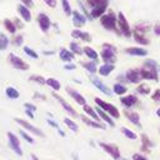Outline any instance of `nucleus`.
<instances>
[{"instance_id":"nucleus-1","label":"nucleus","mask_w":160,"mask_h":160,"mask_svg":"<svg viewBox=\"0 0 160 160\" xmlns=\"http://www.w3.org/2000/svg\"><path fill=\"white\" fill-rule=\"evenodd\" d=\"M109 5V0H88V6L91 9V18L98 19L104 15Z\"/></svg>"},{"instance_id":"nucleus-2","label":"nucleus","mask_w":160,"mask_h":160,"mask_svg":"<svg viewBox=\"0 0 160 160\" xmlns=\"http://www.w3.org/2000/svg\"><path fill=\"white\" fill-rule=\"evenodd\" d=\"M100 22L101 25L106 29V30H111V31H116V26H118V18L112 11H109L108 14H104L100 18Z\"/></svg>"},{"instance_id":"nucleus-3","label":"nucleus","mask_w":160,"mask_h":160,"mask_svg":"<svg viewBox=\"0 0 160 160\" xmlns=\"http://www.w3.org/2000/svg\"><path fill=\"white\" fill-rule=\"evenodd\" d=\"M115 52H116V49L112 45L104 44L102 45V51H101V59H102L104 64H114L116 61Z\"/></svg>"},{"instance_id":"nucleus-4","label":"nucleus","mask_w":160,"mask_h":160,"mask_svg":"<svg viewBox=\"0 0 160 160\" xmlns=\"http://www.w3.org/2000/svg\"><path fill=\"white\" fill-rule=\"evenodd\" d=\"M94 100H95V102L98 104V106H99L101 110H104L106 114H109L111 118L118 119V118L120 116V111H119V110H118L112 104H109V102L104 101V100H102V99H100V98H95Z\"/></svg>"},{"instance_id":"nucleus-5","label":"nucleus","mask_w":160,"mask_h":160,"mask_svg":"<svg viewBox=\"0 0 160 160\" xmlns=\"http://www.w3.org/2000/svg\"><path fill=\"white\" fill-rule=\"evenodd\" d=\"M118 28L120 29V32H121L124 36L130 38V36L132 35V31H131V29H130V25H129V22H128V20H126L125 15H124L121 11L118 14Z\"/></svg>"},{"instance_id":"nucleus-6","label":"nucleus","mask_w":160,"mask_h":160,"mask_svg":"<svg viewBox=\"0 0 160 160\" xmlns=\"http://www.w3.org/2000/svg\"><path fill=\"white\" fill-rule=\"evenodd\" d=\"M15 122H16V124H19L22 129L28 130L29 132H31V134H34V135H38V136H40V138H44V136H45V134H44V131H42V130H40L39 128L34 126L32 124H30L29 121H26V120H24V119L15 118Z\"/></svg>"},{"instance_id":"nucleus-7","label":"nucleus","mask_w":160,"mask_h":160,"mask_svg":"<svg viewBox=\"0 0 160 160\" xmlns=\"http://www.w3.org/2000/svg\"><path fill=\"white\" fill-rule=\"evenodd\" d=\"M6 135H8V140H9V145H10V148H11V150H12L16 155L21 156V155H22V149H21L19 138H18L12 131H8Z\"/></svg>"},{"instance_id":"nucleus-8","label":"nucleus","mask_w":160,"mask_h":160,"mask_svg":"<svg viewBox=\"0 0 160 160\" xmlns=\"http://www.w3.org/2000/svg\"><path fill=\"white\" fill-rule=\"evenodd\" d=\"M99 145H100V148H102L112 159L119 160V159L121 158V156H120V150H119L118 145H115V144H106V142H102V141H100Z\"/></svg>"},{"instance_id":"nucleus-9","label":"nucleus","mask_w":160,"mask_h":160,"mask_svg":"<svg viewBox=\"0 0 160 160\" xmlns=\"http://www.w3.org/2000/svg\"><path fill=\"white\" fill-rule=\"evenodd\" d=\"M9 61H10V64L12 65V68H15V69H18V70H28L30 66H29V64L28 62H25L21 58H19L18 55H15V54H9Z\"/></svg>"},{"instance_id":"nucleus-10","label":"nucleus","mask_w":160,"mask_h":160,"mask_svg":"<svg viewBox=\"0 0 160 160\" xmlns=\"http://www.w3.org/2000/svg\"><path fill=\"white\" fill-rule=\"evenodd\" d=\"M38 20V24H39V28L42 32H48L50 30V26H51V21L49 19V16L45 14V12H40L36 18Z\"/></svg>"},{"instance_id":"nucleus-11","label":"nucleus","mask_w":160,"mask_h":160,"mask_svg":"<svg viewBox=\"0 0 160 160\" xmlns=\"http://www.w3.org/2000/svg\"><path fill=\"white\" fill-rule=\"evenodd\" d=\"M52 96H54V98L60 102V105L62 106V109H64L66 112H69L72 118H78V116H79V115H78V112L75 111V109H74L69 102H66V101L64 100V98H61V96H60V95H58L56 92H52Z\"/></svg>"},{"instance_id":"nucleus-12","label":"nucleus","mask_w":160,"mask_h":160,"mask_svg":"<svg viewBox=\"0 0 160 160\" xmlns=\"http://www.w3.org/2000/svg\"><path fill=\"white\" fill-rule=\"evenodd\" d=\"M125 79L130 82H134V84H138L140 82V80L142 79L141 78V74H140V69H130L126 71L125 74Z\"/></svg>"},{"instance_id":"nucleus-13","label":"nucleus","mask_w":160,"mask_h":160,"mask_svg":"<svg viewBox=\"0 0 160 160\" xmlns=\"http://www.w3.org/2000/svg\"><path fill=\"white\" fill-rule=\"evenodd\" d=\"M71 18H72V24H74V26L75 28H82L84 25H85V22H86V18L81 14V12H79L78 10H74L72 11V14H71Z\"/></svg>"},{"instance_id":"nucleus-14","label":"nucleus","mask_w":160,"mask_h":160,"mask_svg":"<svg viewBox=\"0 0 160 160\" xmlns=\"http://www.w3.org/2000/svg\"><path fill=\"white\" fill-rule=\"evenodd\" d=\"M66 92H68V94H69V95H70V96H71L79 105H82V106L86 105V100H85V98H84L81 94H79L76 90H74L72 88L68 86V88H66Z\"/></svg>"},{"instance_id":"nucleus-15","label":"nucleus","mask_w":160,"mask_h":160,"mask_svg":"<svg viewBox=\"0 0 160 160\" xmlns=\"http://www.w3.org/2000/svg\"><path fill=\"white\" fill-rule=\"evenodd\" d=\"M18 12H19V15L21 16V19H22L25 22H30V21H31V11H30V9L26 8L25 5H22V4L18 5Z\"/></svg>"},{"instance_id":"nucleus-16","label":"nucleus","mask_w":160,"mask_h":160,"mask_svg":"<svg viewBox=\"0 0 160 160\" xmlns=\"http://www.w3.org/2000/svg\"><path fill=\"white\" fill-rule=\"evenodd\" d=\"M90 80H91V82L94 84V86L98 89V90H100L101 92H104V94H106V95H111V90L102 82V81H100L98 78H94V76H91L90 78Z\"/></svg>"},{"instance_id":"nucleus-17","label":"nucleus","mask_w":160,"mask_h":160,"mask_svg":"<svg viewBox=\"0 0 160 160\" xmlns=\"http://www.w3.org/2000/svg\"><path fill=\"white\" fill-rule=\"evenodd\" d=\"M140 74L142 79H148V80H158V71L156 70H151L148 68H141L140 69Z\"/></svg>"},{"instance_id":"nucleus-18","label":"nucleus","mask_w":160,"mask_h":160,"mask_svg":"<svg viewBox=\"0 0 160 160\" xmlns=\"http://www.w3.org/2000/svg\"><path fill=\"white\" fill-rule=\"evenodd\" d=\"M125 52L129 54V55H132V56H146L148 55V50L144 49V48H126L125 49Z\"/></svg>"},{"instance_id":"nucleus-19","label":"nucleus","mask_w":160,"mask_h":160,"mask_svg":"<svg viewBox=\"0 0 160 160\" xmlns=\"http://www.w3.org/2000/svg\"><path fill=\"white\" fill-rule=\"evenodd\" d=\"M120 101H121V104H122L125 108H131V106H134V105L138 104L139 99H138L136 95H128V96L121 98Z\"/></svg>"},{"instance_id":"nucleus-20","label":"nucleus","mask_w":160,"mask_h":160,"mask_svg":"<svg viewBox=\"0 0 160 160\" xmlns=\"http://www.w3.org/2000/svg\"><path fill=\"white\" fill-rule=\"evenodd\" d=\"M71 36L74 39H81L84 41H91V36L88 34V32H84V31H80L79 29H75L71 31Z\"/></svg>"},{"instance_id":"nucleus-21","label":"nucleus","mask_w":160,"mask_h":160,"mask_svg":"<svg viewBox=\"0 0 160 160\" xmlns=\"http://www.w3.org/2000/svg\"><path fill=\"white\" fill-rule=\"evenodd\" d=\"M95 110H96V112H98V115L100 116V119H102V120H104L105 122H108V124H109L110 126H115V122H114V120H112V118H111V116H110L109 114H106V112H105L104 110H101V109H100L99 106H98V108H96Z\"/></svg>"},{"instance_id":"nucleus-22","label":"nucleus","mask_w":160,"mask_h":160,"mask_svg":"<svg viewBox=\"0 0 160 160\" xmlns=\"http://www.w3.org/2000/svg\"><path fill=\"white\" fill-rule=\"evenodd\" d=\"M81 120L88 125V126H90V128H95V129H101V130H105V125H102L101 122H98V121H92V120H90L88 116H85V115H81Z\"/></svg>"},{"instance_id":"nucleus-23","label":"nucleus","mask_w":160,"mask_h":160,"mask_svg":"<svg viewBox=\"0 0 160 160\" xmlns=\"http://www.w3.org/2000/svg\"><path fill=\"white\" fill-rule=\"evenodd\" d=\"M59 56H60V59H61L62 61H65V62H69V61L74 60V58H75V55H74L70 50H68V49H61V50L59 51Z\"/></svg>"},{"instance_id":"nucleus-24","label":"nucleus","mask_w":160,"mask_h":160,"mask_svg":"<svg viewBox=\"0 0 160 160\" xmlns=\"http://www.w3.org/2000/svg\"><path fill=\"white\" fill-rule=\"evenodd\" d=\"M132 36H134V40L138 42V44H140V45H148L149 42H150V40L148 39V38H145V35L144 34H141V32H138V31H132Z\"/></svg>"},{"instance_id":"nucleus-25","label":"nucleus","mask_w":160,"mask_h":160,"mask_svg":"<svg viewBox=\"0 0 160 160\" xmlns=\"http://www.w3.org/2000/svg\"><path fill=\"white\" fill-rule=\"evenodd\" d=\"M114 69H115V65L114 64H102V65H100V68L98 69V71H99L100 75L106 76L111 71H114Z\"/></svg>"},{"instance_id":"nucleus-26","label":"nucleus","mask_w":160,"mask_h":160,"mask_svg":"<svg viewBox=\"0 0 160 160\" xmlns=\"http://www.w3.org/2000/svg\"><path fill=\"white\" fill-rule=\"evenodd\" d=\"M124 114H125L126 119H128V120H130V122L135 124L136 126H140V120H139V115H138V112L125 110V111H124Z\"/></svg>"},{"instance_id":"nucleus-27","label":"nucleus","mask_w":160,"mask_h":160,"mask_svg":"<svg viewBox=\"0 0 160 160\" xmlns=\"http://www.w3.org/2000/svg\"><path fill=\"white\" fill-rule=\"evenodd\" d=\"M82 108H84V111H85L90 118H92V119H94L95 121H98V122H101V119H100V116L98 115V112H96V110H95V109L90 108L88 104H86V105H84Z\"/></svg>"},{"instance_id":"nucleus-28","label":"nucleus","mask_w":160,"mask_h":160,"mask_svg":"<svg viewBox=\"0 0 160 160\" xmlns=\"http://www.w3.org/2000/svg\"><path fill=\"white\" fill-rule=\"evenodd\" d=\"M4 26H5V29L10 32V34H16V26H15V24H14V21L12 20H10V19H4Z\"/></svg>"},{"instance_id":"nucleus-29","label":"nucleus","mask_w":160,"mask_h":160,"mask_svg":"<svg viewBox=\"0 0 160 160\" xmlns=\"http://www.w3.org/2000/svg\"><path fill=\"white\" fill-rule=\"evenodd\" d=\"M5 94L9 99H19V96H20V92L12 86H8L5 89Z\"/></svg>"},{"instance_id":"nucleus-30","label":"nucleus","mask_w":160,"mask_h":160,"mask_svg":"<svg viewBox=\"0 0 160 160\" xmlns=\"http://www.w3.org/2000/svg\"><path fill=\"white\" fill-rule=\"evenodd\" d=\"M82 52H84L89 59H91V60H96V59H98V52H96L92 48H90V46H85V48L82 49Z\"/></svg>"},{"instance_id":"nucleus-31","label":"nucleus","mask_w":160,"mask_h":160,"mask_svg":"<svg viewBox=\"0 0 160 160\" xmlns=\"http://www.w3.org/2000/svg\"><path fill=\"white\" fill-rule=\"evenodd\" d=\"M46 85H48V86H50L54 91H59V90H60V88H61L60 82H59L56 79H54V78H49V79H46Z\"/></svg>"},{"instance_id":"nucleus-32","label":"nucleus","mask_w":160,"mask_h":160,"mask_svg":"<svg viewBox=\"0 0 160 160\" xmlns=\"http://www.w3.org/2000/svg\"><path fill=\"white\" fill-rule=\"evenodd\" d=\"M9 42H10L9 38H8L4 32H0V51L6 50L8 46H9Z\"/></svg>"},{"instance_id":"nucleus-33","label":"nucleus","mask_w":160,"mask_h":160,"mask_svg":"<svg viewBox=\"0 0 160 160\" xmlns=\"http://www.w3.org/2000/svg\"><path fill=\"white\" fill-rule=\"evenodd\" d=\"M112 91L116 94V95H124L126 91H128V88L126 86H124L122 84H115L114 85V88H112Z\"/></svg>"},{"instance_id":"nucleus-34","label":"nucleus","mask_w":160,"mask_h":160,"mask_svg":"<svg viewBox=\"0 0 160 160\" xmlns=\"http://www.w3.org/2000/svg\"><path fill=\"white\" fill-rule=\"evenodd\" d=\"M64 122H65V125L71 130V131H74V132H76L78 130H79V126H78V124L76 122H74L71 119H69V118H65L64 119Z\"/></svg>"},{"instance_id":"nucleus-35","label":"nucleus","mask_w":160,"mask_h":160,"mask_svg":"<svg viewBox=\"0 0 160 160\" xmlns=\"http://www.w3.org/2000/svg\"><path fill=\"white\" fill-rule=\"evenodd\" d=\"M70 51H71L72 54H76V55H81V54H82V49H81L80 45H79L78 42H75V41L70 42Z\"/></svg>"},{"instance_id":"nucleus-36","label":"nucleus","mask_w":160,"mask_h":160,"mask_svg":"<svg viewBox=\"0 0 160 160\" xmlns=\"http://www.w3.org/2000/svg\"><path fill=\"white\" fill-rule=\"evenodd\" d=\"M82 66L90 72V74H94V72H96V64L94 62V61H89V62H84L82 64Z\"/></svg>"},{"instance_id":"nucleus-37","label":"nucleus","mask_w":160,"mask_h":160,"mask_svg":"<svg viewBox=\"0 0 160 160\" xmlns=\"http://www.w3.org/2000/svg\"><path fill=\"white\" fill-rule=\"evenodd\" d=\"M29 80H30V81H34V82H36V84H39V85H45V84H46V79H44V78L40 76V75H31V76L29 78Z\"/></svg>"},{"instance_id":"nucleus-38","label":"nucleus","mask_w":160,"mask_h":160,"mask_svg":"<svg viewBox=\"0 0 160 160\" xmlns=\"http://www.w3.org/2000/svg\"><path fill=\"white\" fill-rule=\"evenodd\" d=\"M121 132H122L128 139H131V140H136V139H138V135H136L134 131H131V130H129V129H126V128H121Z\"/></svg>"},{"instance_id":"nucleus-39","label":"nucleus","mask_w":160,"mask_h":160,"mask_svg":"<svg viewBox=\"0 0 160 160\" xmlns=\"http://www.w3.org/2000/svg\"><path fill=\"white\" fill-rule=\"evenodd\" d=\"M61 5H62V10L65 12V15L70 16L72 14V10H71V6H70V2L68 0H61Z\"/></svg>"},{"instance_id":"nucleus-40","label":"nucleus","mask_w":160,"mask_h":160,"mask_svg":"<svg viewBox=\"0 0 160 160\" xmlns=\"http://www.w3.org/2000/svg\"><path fill=\"white\" fill-rule=\"evenodd\" d=\"M11 42H12V45H15V46H21V45L24 44V36H22L21 34L14 35V38H12V40H11Z\"/></svg>"},{"instance_id":"nucleus-41","label":"nucleus","mask_w":160,"mask_h":160,"mask_svg":"<svg viewBox=\"0 0 160 160\" xmlns=\"http://www.w3.org/2000/svg\"><path fill=\"white\" fill-rule=\"evenodd\" d=\"M144 68H148V69H151V70H156L158 71V64L155 60H151V59H148L144 61Z\"/></svg>"},{"instance_id":"nucleus-42","label":"nucleus","mask_w":160,"mask_h":160,"mask_svg":"<svg viewBox=\"0 0 160 160\" xmlns=\"http://www.w3.org/2000/svg\"><path fill=\"white\" fill-rule=\"evenodd\" d=\"M24 52H25L28 56H30L31 59H39L38 52H36L35 50H32L31 48H29V46H24Z\"/></svg>"},{"instance_id":"nucleus-43","label":"nucleus","mask_w":160,"mask_h":160,"mask_svg":"<svg viewBox=\"0 0 160 160\" xmlns=\"http://www.w3.org/2000/svg\"><path fill=\"white\" fill-rule=\"evenodd\" d=\"M136 91L142 94V95H148L150 92V86L146 85V84H140L138 88H136Z\"/></svg>"},{"instance_id":"nucleus-44","label":"nucleus","mask_w":160,"mask_h":160,"mask_svg":"<svg viewBox=\"0 0 160 160\" xmlns=\"http://www.w3.org/2000/svg\"><path fill=\"white\" fill-rule=\"evenodd\" d=\"M19 132H20L21 138H22V139H24L26 142H29V144H32V142H34V139H32V138H31V136H30V135H29L26 131H24V130H20Z\"/></svg>"},{"instance_id":"nucleus-45","label":"nucleus","mask_w":160,"mask_h":160,"mask_svg":"<svg viewBox=\"0 0 160 160\" xmlns=\"http://www.w3.org/2000/svg\"><path fill=\"white\" fill-rule=\"evenodd\" d=\"M151 99H152L155 102L160 104V89H158V90L154 91V94L151 95Z\"/></svg>"},{"instance_id":"nucleus-46","label":"nucleus","mask_w":160,"mask_h":160,"mask_svg":"<svg viewBox=\"0 0 160 160\" xmlns=\"http://www.w3.org/2000/svg\"><path fill=\"white\" fill-rule=\"evenodd\" d=\"M12 21H14V24H15L16 29H22V28H24V24H22V21H21L19 18H15Z\"/></svg>"},{"instance_id":"nucleus-47","label":"nucleus","mask_w":160,"mask_h":160,"mask_svg":"<svg viewBox=\"0 0 160 160\" xmlns=\"http://www.w3.org/2000/svg\"><path fill=\"white\" fill-rule=\"evenodd\" d=\"M20 2L22 5H25L26 8H29V9L34 6V0H20Z\"/></svg>"},{"instance_id":"nucleus-48","label":"nucleus","mask_w":160,"mask_h":160,"mask_svg":"<svg viewBox=\"0 0 160 160\" xmlns=\"http://www.w3.org/2000/svg\"><path fill=\"white\" fill-rule=\"evenodd\" d=\"M24 106H25V109L26 110H30V111H36V106L35 105H32V104H30V102H25L24 104Z\"/></svg>"},{"instance_id":"nucleus-49","label":"nucleus","mask_w":160,"mask_h":160,"mask_svg":"<svg viewBox=\"0 0 160 160\" xmlns=\"http://www.w3.org/2000/svg\"><path fill=\"white\" fill-rule=\"evenodd\" d=\"M141 139H142V145L144 146H151V142H150V140L148 139V136L144 134V135H141Z\"/></svg>"},{"instance_id":"nucleus-50","label":"nucleus","mask_w":160,"mask_h":160,"mask_svg":"<svg viewBox=\"0 0 160 160\" xmlns=\"http://www.w3.org/2000/svg\"><path fill=\"white\" fill-rule=\"evenodd\" d=\"M44 1H45V4H46L48 6H50V8H55L56 4H58L56 0H44Z\"/></svg>"},{"instance_id":"nucleus-51","label":"nucleus","mask_w":160,"mask_h":160,"mask_svg":"<svg viewBox=\"0 0 160 160\" xmlns=\"http://www.w3.org/2000/svg\"><path fill=\"white\" fill-rule=\"evenodd\" d=\"M132 160H148L145 156L140 155V154H134L132 155Z\"/></svg>"},{"instance_id":"nucleus-52","label":"nucleus","mask_w":160,"mask_h":160,"mask_svg":"<svg viewBox=\"0 0 160 160\" xmlns=\"http://www.w3.org/2000/svg\"><path fill=\"white\" fill-rule=\"evenodd\" d=\"M154 34H155V35H160V22H158V24L154 26Z\"/></svg>"},{"instance_id":"nucleus-53","label":"nucleus","mask_w":160,"mask_h":160,"mask_svg":"<svg viewBox=\"0 0 160 160\" xmlns=\"http://www.w3.org/2000/svg\"><path fill=\"white\" fill-rule=\"evenodd\" d=\"M64 69H65V70H74V69H76V65H74V64H68V65L64 66Z\"/></svg>"},{"instance_id":"nucleus-54","label":"nucleus","mask_w":160,"mask_h":160,"mask_svg":"<svg viewBox=\"0 0 160 160\" xmlns=\"http://www.w3.org/2000/svg\"><path fill=\"white\" fill-rule=\"evenodd\" d=\"M48 122H49V124H50V125H51L52 128H56L58 130L60 129V128H59V125H58V124H56L55 121H52V120H50V119H48Z\"/></svg>"},{"instance_id":"nucleus-55","label":"nucleus","mask_w":160,"mask_h":160,"mask_svg":"<svg viewBox=\"0 0 160 160\" xmlns=\"http://www.w3.org/2000/svg\"><path fill=\"white\" fill-rule=\"evenodd\" d=\"M34 98H35V99H41V100H45V96H44V95H41V94H39V92H35V94H34Z\"/></svg>"},{"instance_id":"nucleus-56","label":"nucleus","mask_w":160,"mask_h":160,"mask_svg":"<svg viewBox=\"0 0 160 160\" xmlns=\"http://www.w3.org/2000/svg\"><path fill=\"white\" fill-rule=\"evenodd\" d=\"M25 112H26V115H28L30 119H34V112H32V111H30V110H26V109H25Z\"/></svg>"},{"instance_id":"nucleus-57","label":"nucleus","mask_w":160,"mask_h":160,"mask_svg":"<svg viewBox=\"0 0 160 160\" xmlns=\"http://www.w3.org/2000/svg\"><path fill=\"white\" fill-rule=\"evenodd\" d=\"M30 156H31V160H39V158H38L35 154H31Z\"/></svg>"},{"instance_id":"nucleus-58","label":"nucleus","mask_w":160,"mask_h":160,"mask_svg":"<svg viewBox=\"0 0 160 160\" xmlns=\"http://www.w3.org/2000/svg\"><path fill=\"white\" fill-rule=\"evenodd\" d=\"M58 131H59V134H60V135H61V136H65V132H64V131H62V130H60V129H59V130H58Z\"/></svg>"},{"instance_id":"nucleus-59","label":"nucleus","mask_w":160,"mask_h":160,"mask_svg":"<svg viewBox=\"0 0 160 160\" xmlns=\"http://www.w3.org/2000/svg\"><path fill=\"white\" fill-rule=\"evenodd\" d=\"M156 115H158V116H159V118H160V108H159V109H158V110H156Z\"/></svg>"},{"instance_id":"nucleus-60","label":"nucleus","mask_w":160,"mask_h":160,"mask_svg":"<svg viewBox=\"0 0 160 160\" xmlns=\"http://www.w3.org/2000/svg\"><path fill=\"white\" fill-rule=\"evenodd\" d=\"M119 160H125V159H121V158H120V159H119Z\"/></svg>"}]
</instances>
